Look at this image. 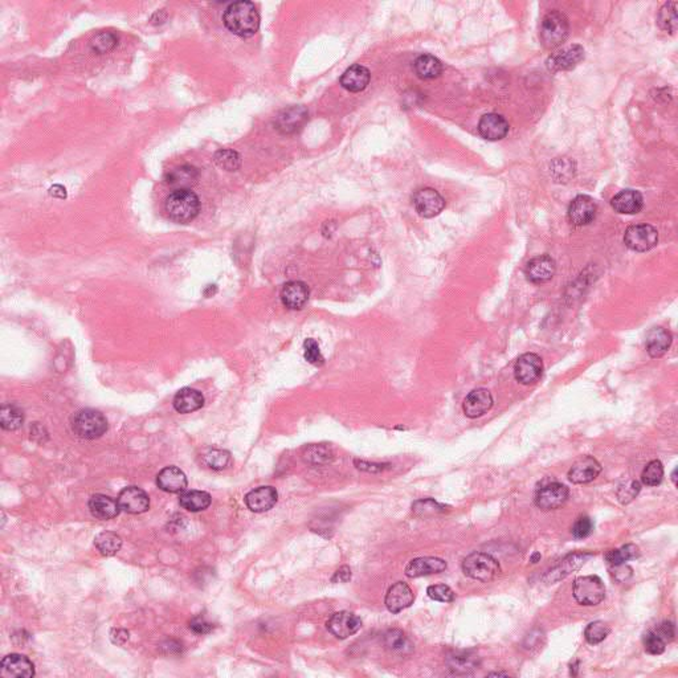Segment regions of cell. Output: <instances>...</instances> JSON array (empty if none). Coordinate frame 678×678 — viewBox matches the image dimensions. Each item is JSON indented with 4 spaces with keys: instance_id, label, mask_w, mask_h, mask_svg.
I'll return each mask as SVG.
<instances>
[{
    "instance_id": "obj_18",
    "label": "cell",
    "mask_w": 678,
    "mask_h": 678,
    "mask_svg": "<svg viewBox=\"0 0 678 678\" xmlns=\"http://www.w3.org/2000/svg\"><path fill=\"white\" fill-rule=\"evenodd\" d=\"M478 133L486 141H501L509 133V124L500 114H485L478 122Z\"/></svg>"
},
{
    "instance_id": "obj_50",
    "label": "cell",
    "mask_w": 678,
    "mask_h": 678,
    "mask_svg": "<svg viewBox=\"0 0 678 678\" xmlns=\"http://www.w3.org/2000/svg\"><path fill=\"white\" fill-rule=\"evenodd\" d=\"M644 648H645V650L649 655L657 656V655L664 653V650L667 648V643L658 636L655 631H650L644 636Z\"/></svg>"
},
{
    "instance_id": "obj_30",
    "label": "cell",
    "mask_w": 678,
    "mask_h": 678,
    "mask_svg": "<svg viewBox=\"0 0 678 678\" xmlns=\"http://www.w3.org/2000/svg\"><path fill=\"white\" fill-rule=\"evenodd\" d=\"M205 406V396L200 391L194 389H182L178 391L174 398V408L179 413H191Z\"/></svg>"
},
{
    "instance_id": "obj_21",
    "label": "cell",
    "mask_w": 678,
    "mask_h": 678,
    "mask_svg": "<svg viewBox=\"0 0 678 678\" xmlns=\"http://www.w3.org/2000/svg\"><path fill=\"white\" fill-rule=\"evenodd\" d=\"M600 472H602L600 463L591 456H585L571 466L568 472V480L573 483H579V485L590 483L595 480Z\"/></svg>"
},
{
    "instance_id": "obj_19",
    "label": "cell",
    "mask_w": 678,
    "mask_h": 678,
    "mask_svg": "<svg viewBox=\"0 0 678 678\" xmlns=\"http://www.w3.org/2000/svg\"><path fill=\"white\" fill-rule=\"evenodd\" d=\"M278 493L273 486H260L246 495V505L251 512L265 513L277 504Z\"/></svg>"
},
{
    "instance_id": "obj_61",
    "label": "cell",
    "mask_w": 678,
    "mask_h": 678,
    "mask_svg": "<svg viewBox=\"0 0 678 678\" xmlns=\"http://www.w3.org/2000/svg\"><path fill=\"white\" fill-rule=\"evenodd\" d=\"M489 676H509L507 673H490Z\"/></svg>"
},
{
    "instance_id": "obj_11",
    "label": "cell",
    "mask_w": 678,
    "mask_h": 678,
    "mask_svg": "<svg viewBox=\"0 0 678 678\" xmlns=\"http://www.w3.org/2000/svg\"><path fill=\"white\" fill-rule=\"evenodd\" d=\"M592 556L594 555L591 553L568 554L546 574L544 580L546 583H551V585L558 583V582L565 579L567 576L574 574L578 570H580Z\"/></svg>"
},
{
    "instance_id": "obj_10",
    "label": "cell",
    "mask_w": 678,
    "mask_h": 678,
    "mask_svg": "<svg viewBox=\"0 0 678 678\" xmlns=\"http://www.w3.org/2000/svg\"><path fill=\"white\" fill-rule=\"evenodd\" d=\"M412 205L422 217L431 219L442 214L445 208V200L436 190L422 188L412 196Z\"/></svg>"
},
{
    "instance_id": "obj_41",
    "label": "cell",
    "mask_w": 678,
    "mask_h": 678,
    "mask_svg": "<svg viewBox=\"0 0 678 678\" xmlns=\"http://www.w3.org/2000/svg\"><path fill=\"white\" fill-rule=\"evenodd\" d=\"M677 3L672 1L662 6V8L658 12L657 23L658 25L669 33H674L677 31Z\"/></svg>"
},
{
    "instance_id": "obj_23",
    "label": "cell",
    "mask_w": 678,
    "mask_h": 678,
    "mask_svg": "<svg viewBox=\"0 0 678 678\" xmlns=\"http://www.w3.org/2000/svg\"><path fill=\"white\" fill-rule=\"evenodd\" d=\"M611 206L619 214L635 215L643 209L644 199H643V195L636 190L628 188V190L620 191L619 194L612 197Z\"/></svg>"
},
{
    "instance_id": "obj_14",
    "label": "cell",
    "mask_w": 678,
    "mask_h": 678,
    "mask_svg": "<svg viewBox=\"0 0 678 678\" xmlns=\"http://www.w3.org/2000/svg\"><path fill=\"white\" fill-rule=\"evenodd\" d=\"M556 264L554 258L548 255L532 258L524 268V276L533 284H545L554 277Z\"/></svg>"
},
{
    "instance_id": "obj_17",
    "label": "cell",
    "mask_w": 678,
    "mask_h": 678,
    "mask_svg": "<svg viewBox=\"0 0 678 678\" xmlns=\"http://www.w3.org/2000/svg\"><path fill=\"white\" fill-rule=\"evenodd\" d=\"M118 504L121 510L130 514H142L149 510L150 500L142 489L137 486H127L118 495Z\"/></svg>"
},
{
    "instance_id": "obj_13",
    "label": "cell",
    "mask_w": 678,
    "mask_h": 678,
    "mask_svg": "<svg viewBox=\"0 0 678 678\" xmlns=\"http://www.w3.org/2000/svg\"><path fill=\"white\" fill-rule=\"evenodd\" d=\"M326 627L330 633L345 640L347 637L355 635L362 628V620L355 614L349 611H340L330 617L326 623Z\"/></svg>"
},
{
    "instance_id": "obj_33",
    "label": "cell",
    "mask_w": 678,
    "mask_h": 678,
    "mask_svg": "<svg viewBox=\"0 0 678 678\" xmlns=\"http://www.w3.org/2000/svg\"><path fill=\"white\" fill-rule=\"evenodd\" d=\"M413 69L422 80H433L442 74V64L432 54H422L413 62Z\"/></svg>"
},
{
    "instance_id": "obj_12",
    "label": "cell",
    "mask_w": 678,
    "mask_h": 678,
    "mask_svg": "<svg viewBox=\"0 0 678 678\" xmlns=\"http://www.w3.org/2000/svg\"><path fill=\"white\" fill-rule=\"evenodd\" d=\"M597 206L591 196L579 195L570 203L567 209L568 222L576 226H588L595 220Z\"/></svg>"
},
{
    "instance_id": "obj_6",
    "label": "cell",
    "mask_w": 678,
    "mask_h": 678,
    "mask_svg": "<svg viewBox=\"0 0 678 678\" xmlns=\"http://www.w3.org/2000/svg\"><path fill=\"white\" fill-rule=\"evenodd\" d=\"M573 594L582 606H597L606 597V586L599 576H580L574 583Z\"/></svg>"
},
{
    "instance_id": "obj_60",
    "label": "cell",
    "mask_w": 678,
    "mask_h": 678,
    "mask_svg": "<svg viewBox=\"0 0 678 678\" xmlns=\"http://www.w3.org/2000/svg\"><path fill=\"white\" fill-rule=\"evenodd\" d=\"M676 474H677V469H674L673 474H672V480H673L674 485H677V477H676Z\"/></svg>"
},
{
    "instance_id": "obj_22",
    "label": "cell",
    "mask_w": 678,
    "mask_h": 678,
    "mask_svg": "<svg viewBox=\"0 0 678 678\" xmlns=\"http://www.w3.org/2000/svg\"><path fill=\"white\" fill-rule=\"evenodd\" d=\"M415 602V595L411 587L404 582H398L390 587L384 603L391 614H399L403 609L411 607Z\"/></svg>"
},
{
    "instance_id": "obj_5",
    "label": "cell",
    "mask_w": 678,
    "mask_h": 678,
    "mask_svg": "<svg viewBox=\"0 0 678 678\" xmlns=\"http://www.w3.org/2000/svg\"><path fill=\"white\" fill-rule=\"evenodd\" d=\"M463 571L474 580L486 583L501 573V567L492 555L476 551L464 559Z\"/></svg>"
},
{
    "instance_id": "obj_20",
    "label": "cell",
    "mask_w": 678,
    "mask_h": 678,
    "mask_svg": "<svg viewBox=\"0 0 678 678\" xmlns=\"http://www.w3.org/2000/svg\"><path fill=\"white\" fill-rule=\"evenodd\" d=\"M585 59V50L580 45L568 47L563 51L558 52L547 60V68L551 72L571 71L579 62Z\"/></svg>"
},
{
    "instance_id": "obj_39",
    "label": "cell",
    "mask_w": 678,
    "mask_h": 678,
    "mask_svg": "<svg viewBox=\"0 0 678 678\" xmlns=\"http://www.w3.org/2000/svg\"><path fill=\"white\" fill-rule=\"evenodd\" d=\"M640 556V548L633 544L623 546L620 548L607 551L606 561L611 565H623L628 561H633Z\"/></svg>"
},
{
    "instance_id": "obj_35",
    "label": "cell",
    "mask_w": 678,
    "mask_h": 678,
    "mask_svg": "<svg viewBox=\"0 0 678 678\" xmlns=\"http://www.w3.org/2000/svg\"><path fill=\"white\" fill-rule=\"evenodd\" d=\"M179 504L183 509L193 513L203 512L211 505V495L202 490H190L180 494Z\"/></svg>"
},
{
    "instance_id": "obj_2",
    "label": "cell",
    "mask_w": 678,
    "mask_h": 678,
    "mask_svg": "<svg viewBox=\"0 0 678 678\" xmlns=\"http://www.w3.org/2000/svg\"><path fill=\"white\" fill-rule=\"evenodd\" d=\"M165 211L170 220L185 224L199 215L200 200L191 190H175L166 197Z\"/></svg>"
},
{
    "instance_id": "obj_24",
    "label": "cell",
    "mask_w": 678,
    "mask_h": 678,
    "mask_svg": "<svg viewBox=\"0 0 678 678\" xmlns=\"http://www.w3.org/2000/svg\"><path fill=\"white\" fill-rule=\"evenodd\" d=\"M309 294L310 292L306 284L301 281H289L281 290V301L284 306L290 310H299L306 305Z\"/></svg>"
},
{
    "instance_id": "obj_40",
    "label": "cell",
    "mask_w": 678,
    "mask_h": 678,
    "mask_svg": "<svg viewBox=\"0 0 678 678\" xmlns=\"http://www.w3.org/2000/svg\"><path fill=\"white\" fill-rule=\"evenodd\" d=\"M304 459L313 465H325L334 460V453L330 447L322 445V444L319 445L314 444L306 448V451L304 453Z\"/></svg>"
},
{
    "instance_id": "obj_59",
    "label": "cell",
    "mask_w": 678,
    "mask_h": 678,
    "mask_svg": "<svg viewBox=\"0 0 678 678\" xmlns=\"http://www.w3.org/2000/svg\"><path fill=\"white\" fill-rule=\"evenodd\" d=\"M539 559H541V554H539V553H534L533 556L530 558V562H532V563H536Z\"/></svg>"
},
{
    "instance_id": "obj_56",
    "label": "cell",
    "mask_w": 678,
    "mask_h": 678,
    "mask_svg": "<svg viewBox=\"0 0 678 678\" xmlns=\"http://www.w3.org/2000/svg\"><path fill=\"white\" fill-rule=\"evenodd\" d=\"M612 567L614 568L611 571H612V575L616 579L617 582H627L628 579L632 576V568L629 565H626V563L612 565Z\"/></svg>"
},
{
    "instance_id": "obj_48",
    "label": "cell",
    "mask_w": 678,
    "mask_h": 678,
    "mask_svg": "<svg viewBox=\"0 0 678 678\" xmlns=\"http://www.w3.org/2000/svg\"><path fill=\"white\" fill-rule=\"evenodd\" d=\"M304 357L310 364L317 366V367L325 363V360H323V357L321 354V350H319V345L316 339L309 338L304 342Z\"/></svg>"
},
{
    "instance_id": "obj_26",
    "label": "cell",
    "mask_w": 678,
    "mask_h": 678,
    "mask_svg": "<svg viewBox=\"0 0 678 678\" xmlns=\"http://www.w3.org/2000/svg\"><path fill=\"white\" fill-rule=\"evenodd\" d=\"M308 120V112L302 106H292L284 109L276 117V129L281 133H293L298 130Z\"/></svg>"
},
{
    "instance_id": "obj_15",
    "label": "cell",
    "mask_w": 678,
    "mask_h": 678,
    "mask_svg": "<svg viewBox=\"0 0 678 678\" xmlns=\"http://www.w3.org/2000/svg\"><path fill=\"white\" fill-rule=\"evenodd\" d=\"M493 396L490 391L486 389H477L469 392V395L465 398L463 404V411L465 416L471 419H477L481 418L486 412L490 411L493 407Z\"/></svg>"
},
{
    "instance_id": "obj_52",
    "label": "cell",
    "mask_w": 678,
    "mask_h": 678,
    "mask_svg": "<svg viewBox=\"0 0 678 678\" xmlns=\"http://www.w3.org/2000/svg\"><path fill=\"white\" fill-rule=\"evenodd\" d=\"M594 532V522L590 517H579L573 526V535L576 539H585Z\"/></svg>"
},
{
    "instance_id": "obj_49",
    "label": "cell",
    "mask_w": 678,
    "mask_h": 678,
    "mask_svg": "<svg viewBox=\"0 0 678 678\" xmlns=\"http://www.w3.org/2000/svg\"><path fill=\"white\" fill-rule=\"evenodd\" d=\"M427 594L431 597L432 600L442 602V603H452L456 599V594L453 592L451 587L445 585H435V586L428 587Z\"/></svg>"
},
{
    "instance_id": "obj_43",
    "label": "cell",
    "mask_w": 678,
    "mask_h": 678,
    "mask_svg": "<svg viewBox=\"0 0 678 678\" xmlns=\"http://www.w3.org/2000/svg\"><path fill=\"white\" fill-rule=\"evenodd\" d=\"M609 633H611L609 626L602 620H597V621L590 623L587 626L586 631H585V637H586L588 644L596 645V644H600L602 641H604Z\"/></svg>"
},
{
    "instance_id": "obj_29",
    "label": "cell",
    "mask_w": 678,
    "mask_h": 678,
    "mask_svg": "<svg viewBox=\"0 0 678 678\" xmlns=\"http://www.w3.org/2000/svg\"><path fill=\"white\" fill-rule=\"evenodd\" d=\"M370 83V72L366 67L355 64L340 77V85L351 93L362 92Z\"/></svg>"
},
{
    "instance_id": "obj_8",
    "label": "cell",
    "mask_w": 678,
    "mask_h": 678,
    "mask_svg": "<svg viewBox=\"0 0 678 678\" xmlns=\"http://www.w3.org/2000/svg\"><path fill=\"white\" fill-rule=\"evenodd\" d=\"M544 375V362L534 352L521 355L514 364V377L524 386L535 384Z\"/></svg>"
},
{
    "instance_id": "obj_25",
    "label": "cell",
    "mask_w": 678,
    "mask_h": 678,
    "mask_svg": "<svg viewBox=\"0 0 678 678\" xmlns=\"http://www.w3.org/2000/svg\"><path fill=\"white\" fill-rule=\"evenodd\" d=\"M447 570V562L440 558L433 556H423L411 561L406 567V575L408 578H420V576L439 574Z\"/></svg>"
},
{
    "instance_id": "obj_4",
    "label": "cell",
    "mask_w": 678,
    "mask_h": 678,
    "mask_svg": "<svg viewBox=\"0 0 678 678\" xmlns=\"http://www.w3.org/2000/svg\"><path fill=\"white\" fill-rule=\"evenodd\" d=\"M570 24L565 15L559 11H551L546 15L541 24V42L546 48L553 50L567 40Z\"/></svg>"
},
{
    "instance_id": "obj_45",
    "label": "cell",
    "mask_w": 678,
    "mask_h": 678,
    "mask_svg": "<svg viewBox=\"0 0 678 678\" xmlns=\"http://www.w3.org/2000/svg\"><path fill=\"white\" fill-rule=\"evenodd\" d=\"M445 505L439 504L432 498H425V500H419L415 504L412 505V510L416 515L420 517H430V515H436V514L445 513L447 512Z\"/></svg>"
},
{
    "instance_id": "obj_16",
    "label": "cell",
    "mask_w": 678,
    "mask_h": 678,
    "mask_svg": "<svg viewBox=\"0 0 678 678\" xmlns=\"http://www.w3.org/2000/svg\"><path fill=\"white\" fill-rule=\"evenodd\" d=\"M0 674L3 677L31 678L35 676V665L30 658L12 653L1 660Z\"/></svg>"
},
{
    "instance_id": "obj_34",
    "label": "cell",
    "mask_w": 678,
    "mask_h": 678,
    "mask_svg": "<svg viewBox=\"0 0 678 678\" xmlns=\"http://www.w3.org/2000/svg\"><path fill=\"white\" fill-rule=\"evenodd\" d=\"M384 645L398 655H410L413 650V643L401 629H390L384 633Z\"/></svg>"
},
{
    "instance_id": "obj_27",
    "label": "cell",
    "mask_w": 678,
    "mask_h": 678,
    "mask_svg": "<svg viewBox=\"0 0 678 678\" xmlns=\"http://www.w3.org/2000/svg\"><path fill=\"white\" fill-rule=\"evenodd\" d=\"M156 485L167 493H182L187 488V477L176 466H167L156 476Z\"/></svg>"
},
{
    "instance_id": "obj_31",
    "label": "cell",
    "mask_w": 678,
    "mask_h": 678,
    "mask_svg": "<svg viewBox=\"0 0 678 678\" xmlns=\"http://www.w3.org/2000/svg\"><path fill=\"white\" fill-rule=\"evenodd\" d=\"M89 510L96 518L106 521L115 518L121 512V507L113 498L103 494H94L89 500Z\"/></svg>"
},
{
    "instance_id": "obj_28",
    "label": "cell",
    "mask_w": 678,
    "mask_h": 678,
    "mask_svg": "<svg viewBox=\"0 0 678 678\" xmlns=\"http://www.w3.org/2000/svg\"><path fill=\"white\" fill-rule=\"evenodd\" d=\"M199 179V170L194 166H179L166 174V183L176 190H190Z\"/></svg>"
},
{
    "instance_id": "obj_47",
    "label": "cell",
    "mask_w": 678,
    "mask_h": 678,
    "mask_svg": "<svg viewBox=\"0 0 678 678\" xmlns=\"http://www.w3.org/2000/svg\"><path fill=\"white\" fill-rule=\"evenodd\" d=\"M205 461L209 468L215 471H222L228 466V464L231 461V456L226 451L212 449L205 456Z\"/></svg>"
},
{
    "instance_id": "obj_9",
    "label": "cell",
    "mask_w": 678,
    "mask_h": 678,
    "mask_svg": "<svg viewBox=\"0 0 678 678\" xmlns=\"http://www.w3.org/2000/svg\"><path fill=\"white\" fill-rule=\"evenodd\" d=\"M568 495H570V490L563 483H548L536 490L534 498L535 505L544 512L556 510L567 502Z\"/></svg>"
},
{
    "instance_id": "obj_54",
    "label": "cell",
    "mask_w": 678,
    "mask_h": 678,
    "mask_svg": "<svg viewBox=\"0 0 678 678\" xmlns=\"http://www.w3.org/2000/svg\"><path fill=\"white\" fill-rule=\"evenodd\" d=\"M655 632L657 633L658 636L661 637L665 643H670L672 640H674V636H676V627L672 621H664L658 626Z\"/></svg>"
},
{
    "instance_id": "obj_53",
    "label": "cell",
    "mask_w": 678,
    "mask_h": 678,
    "mask_svg": "<svg viewBox=\"0 0 678 678\" xmlns=\"http://www.w3.org/2000/svg\"><path fill=\"white\" fill-rule=\"evenodd\" d=\"M190 629L196 635H207L214 629V624L208 621L206 617L199 615L190 621Z\"/></svg>"
},
{
    "instance_id": "obj_46",
    "label": "cell",
    "mask_w": 678,
    "mask_h": 678,
    "mask_svg": "<svg viewBox=\"0 0 678 678\" xmlns=\"http://www.w3.org/2000/svg\"><path fill=\"white\" fill-rule=\"evenodd\" d=\"M216 165L226 171H236L241 163V158L234 150H220L214 156Z\"/></svg>"
},
{
    "instance_id": "obj_44",
    "label": "cell",
    "mask_w": 678,
    "mask_h": 678,
    "mask_svg": "<svg viewBox=\"0 0 678 678\" xmlns=\"http://www.w3.org/2000/svg\"><path fill=\"white\" fill-rule=\"evenodd\" d=\"M664 478V466L661 461L653 460L648 464L641 474V481L647 486H657Z\"/></svg>"
},
{
    "instance_id": "obj_36",
    "label": "cell",
    "mask_w": 678,
    "mask_h": 678,
    "mask_svg": "<svg viewBox=\"0 0 678 678\" xmlns=\"http://www.w3.org/2000/svg\"><path fill=\"white\" fill-rule=\"evenodd\" d=\"M447 664L456 673H472L480 667V658L473 653H454L448 656Z\"/></svg>"
},
{
    "instance_id": "obj_37",
    "label": "cell",
    "mask_w": 678,
    "mask_h": 678,
    "mask_svg": "<svg viewBox=\"0 0 678 678\" xmlns=\"http://www.w3.org/2000/svg\"><path fill=\"white\" fill-rule=\"evenodd\" d=\"M24 423V413L15 404H6L0 410V425L6 431H16Z\"/></svg>"
},
{
    "instance_id": "obj_55",
    "label": "cell",
    "mask_w": 678,
    "mask_h": 678,
    "mask_svg": "<svg viewBox=\"0 0 678 678\" xmlns=\"http://www.w3.org/2000/svg\"><path fill=\"white\" fill-rule=\"evenodd\" d=\"M354 464L358 469L363 471V472L381 473L390 469V464L367 463V461H360V460H355Z\"/></svg>"
},
{
    "instance_id": "obj_32",
    "label": "cell",
    "mask_w": 678,
    "mask_h": 678,
    "mask_svg": "<svg viewBox=\"0 0 678 678\" xmlns=\"http://www.w3.org/2000/svg\"><path fill=\"white\" fill-rule=\"evenodd\" d=\"M672 334L664 328H653L648 333L647 351L652 358H661L672 345Z\"/></svg>"
},
{
    "instance_id": "obj_42",
    "label": "cell",
    "mask_w": 678,
    "mask_h": 678,
    "mask_svg": "<svg viewBox=\"0 0 678 678\" xmlns=\"http://www.w3.org/2000/svg\"><path fill=\"white\" fill-rule=\"evenodd\" d=\"M117 44H118V38L114 32L103 31L93 38L91 47L96 53L103 54V53L113 51Z\"/></svg>"
},
{
    "instance_id": "obj_58",
    "label": "cell",
    "mask_w": 678,
    "mask_h": 678,
    "mask_svg": "<svg viewBox=\"0 0 678 678\" xmlns=\"http://www.w3.org/2000/svg\"><path fill=\"white\" fill-rule=\"evenodd\" d=\"M51 195L65 197L67 193H65V188L62 187V185H54V187H52L51 188Z\"/></svg>"
},
{
    "instance_id": "obj_38",
    "label": "cell",
    "mask_w": 678,
    "mask_h": 678,
    "mask_svg": "<svg viewBox=\"0 0 678 678\" xmlns=\"http://www.w3.org/2000/svg\"><path fill=\"white\" fill-rule=\"evenodd\" d=\"M94 545L97 550L105 556H113L121 550L122 539L121 536L112 532H105L97 535L94 539Z\"/></svg>"
},
{
    "instance_id": "obj_57",
    "label": "cell",
    "mask_w": 678,
    "mask_h": 678,
    "mask_svg": "<svg viewBox=\"0 0 678 678\" xmlns=\"http://www.w3.org/2000/svg\"><path fill=\"white\" fill-rule=\"evenodd\" d=\"M351 579V570L349 565H342L331 578L333 583H346Z\"/></svg>"
},
{
    "instance_id": "obj_51",
    "label": "cell",
    "mask_w": 678,
    "mask_h": 678,
    "mask_svg": "<svg viewBox=\"0 0 678 678\" xmlns=\"http://www.w3.org/2000/svg\"><path fill=\"white\" fill-rule=\"evenodd\" d=\"M640 490H641V485H640V483L632 480V481L626 483L624 486H620V489L617 490L619 501H620L621 504H629V502H632V501L636 498L637 494L640 493Z\"/></svg>"
},
{
    "instance_id": "obj_1",
    "label": "cell",
    "mask_w": 678,
    "mask_h": 678,
    "mask_svg": "<svg viewBox=\"0 0 678 678\" xmlns=\"http://www.w3.org/2000/svg\"><path fill=\"white\" fill-rule=\"evenodd\" d=\"M226 28L240 38L253 36L260 27V15L251 1L231 3L223 15Z\"/></svg>"
},
{
    "instance_id": "obj_3",
    "label": "cell",
    "mask_w": 678,
    "mask_h": 678,
    "mask_svg": "<svg viewBox=\"0 0 678 678\" xmlns=\"http://www.w3.org/2000/svg\"><path fill=\"white\" fill-rule=\"evenodd\" d=\"M72 430L79 437L94 440L108 431V420L103 413L92 408L76 412L72 416Z\"/></svg>"
},
{
    "instance_id": "obj_7",
    "label": "cell",
    "mask_w": 678,
    "mask_h": 678,
    "mask_svg": "<svg viewBox=\"0 0 678 678\" xmlns=\"http://www.w3.org/2000/svg\"><path fill=\"white\" fill-rule=\"evenodd\" d=\"M657 243V229L649 224L631 226L624 234V244L633 252H647L656 247Z\"/></svg>"
}]
</instances>
